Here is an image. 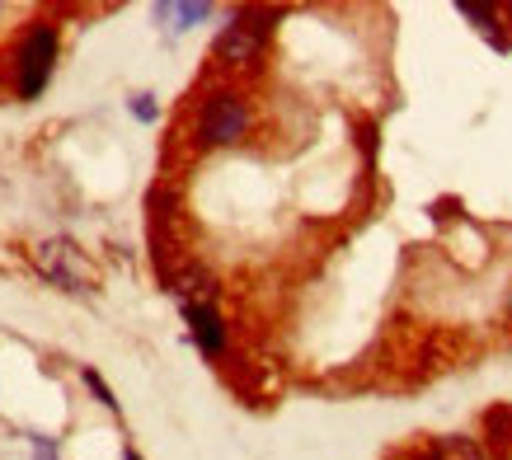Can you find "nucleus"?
<instances>
[{"label": "nucleus", "mask_w": 512, "mask_h": 460, "mask_svg": "<svg viewBox=\"0 0 512 460\" xmlns=\"http://www.w3.org/2000/svg\"><path fill=\"white\" fill-rule=\"evenodd\" d=\"M249 127H254V104H249L240 90H231V85H217V90H207L198 99L193 137H198V146H207V151L245 141Z\"/></svg>", "instance_id": "nucleus-1"}, {"label": "nucleus", "mask_w": 512, "mask_h": 460, "mask_svg": "<svg viewBox=\"0 0 512 460\" xmlns=\"http://www.w3.org/2000/svg\"><path fill=\"white\" fill-rule=\"evenodd\" d=\"M57 57H62V29L52 19H38L15 47V94L24 104L43 99V90L52 85V71H57Z\"/></svg>", "instance_id": "nucleus-2"}, {"label": "nucleus", "mask_w": 512, "mask_h": 460, "mask_svg": "<svg viewBox=\"0 0 512 460\" xmlns=\"http://www.w3.org/2000/svg\"><path fill=\"white\" fill-rule=\"evenodd\" d=\"M278 10H268V5H240L231 15V24L217 33V43H212V57L221 66H259L264 57L268 38H273V24H278Z\"/></svg>", "instance_id": "nucleus-3"}, {"label": "nucleus", "mask_w": 512, "mask_h": 460, "mask_svg": "<svg viewBox=\"0 0 512 460\" xmlns=\"http://www.w3.org/2000/svg\"><path fill=\"white\" fill-rule=\"evenodd\" d=\"M33 268H38L52 287H62V292H94V287H99L94 263L85 259V249H80L76 240H66V235L38 240V245H33Z\"/></svg>", "instance_id": "nucleus-4"}, {"label": "nucleus", "mask_w": 512, "mask_h": 460, "mask_svg": "<svg viewBox=\"0 0 512 460\" xmlns=\"http://www.w3.org/2000/svg\"><path fill=\"white\" fill-rule=\"evenodd\" d=\"M184 324H188V338L198 343L202 357H221L226 353V343H231V329H226V320L217 315V306L212 301H184Z\"/></svg>", "instance_id": "nucleus-5"}, {"label": "nucleus", "mask_w": 512, "mask_h": 460, "mask_svg": "<svg viewBox=\"0 0 512 460\" xmlns=\"http://www.w3.org/2000/svg\"><path fill=\"white\" fill-rule=\"evenodd\" d=\"M151 19L170 33H188V29H198L202 19H212V5L207 0H156Z\"/></svg>", "instance_id": "nucleus-6"}, {"label": "nucleus", "mask_w": 512, "mask_h": 460, "mask_svg": "<svg viewBox=\"0 0 512 460\" xmlns=\"http://www.w3.org/2000/svg\"><path fill=\"white\" fill-rule=\"evenodd\" d=\"M480 428H484V446H489V456L512 460V404H494V409H484Z\"/></svg>", "instance_id": "nucleus-7"}, {"label": "nucleus", "mask_w": 512, "mask_h": 460, "mask_svg": "<svg viewBox=\"0 0 512 460\" xmlns=\"http://www.w3.org/2000/svg\"><path fill=\"white\" fill-rule=\"evenodd\" d=\"M414 460H489L475 437H433L414 451Z\"/></svg>", "instance_id": "nucleus-8"}, {"label": "nucleus", "mask_w": 512, "mask_h": 460, "mask_svg": "<svg viewBox=\"0 0 512 460\" xmlns=\"http://www.w3.org/2000/svg\"><path fill=\"white\" fill-rule=\"evenodd\" d=\"M456 15L470 19V24H475V29H480L494 47H508L503 38H498V10H494V5H470V0H461V5H456Z\"/></svg>", "instance_id": "nucleus-9"}, {"label": "nucleus", "mask_w": 512, "mask_h": 460, "mask_svg": "<svg viewBox=\"0 0 512 460\" xmlns=\"http://www.w3.org/2000/svg\"><path fill=\"white\" fill-rule=\"evenodd\" d=\"M80 381L90 385V395L99 399V404H104L109 414H118V395H113V390H109V381H104L99 371H94V367H80Z\"/></svg>", "instance_id": "nucleus-10"}, {"label": "nucleus", "mask_w": 512, "mask_h": 460, "mask_svg": "<svg viewBox=\"0 0 512 460\" xmlns=\"http://www.w3.org/2000/svg\"><path fill=\"white\" fill-rule=\"evenodd\" d=\"M127 113H132V118H137L141 127H151L160 118V104H156V94H146V90H137L132 94V99H127Z\"/></svg>", "instance_id": "nucleus-11"}, {"label": "nucleus", "mask_w": 512, "mask_h": 460, "mask_svg": "<svg viewBox=\"0 0 512 460\" xmlns=\"http://www.w3.org/2000/svg\"><path fill=\"white\" fill-rule=\"evenodd\" d=\"M33 460H62L57 456V442L52 437H33Z\"/></svg>", "instance_id": "nucleus-12"}, {"label": "nucleus", "mask_w": 512, "mask_h": 460, "mask_svg": "<svg viewBox=\"0 0 512 460\" xmlns=\"http://www.w3.org/2000/svg\"><path fill=\"white\" fill-rule=\"evenodd\" d=\"M123 460H141V456H137V451H132V446H127V451H123Z\"/></svg>", "instance_id": "nucleus-13"}, {"label": "nucleus", "mask_w": 512, "mask_h": 460, "mask_svg": "<svg viewBox=\"0 0 512 460\" xmlns=\"http://www.w3.org/2000/svg\"><path fill=\"white\" fill-rule=\"evenodd\" d=\"M508 320H512V296H508Z\"/></svg>", "instance_id": "nucleus-14"}]
</instances>
